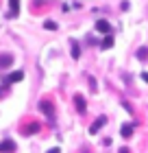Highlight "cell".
<instances>
[{
    "label": "cell",
    "mask_w": 148,
    "mask_h": 153,
    "mask_svg": "<svg viewBox=\"0 0 148 153\" xmlns=\"http://www.w3.org/2000/svg\"><path fill=\"white\" fill-rule=\"evenodd\" d=\"M70 46H72V57L79 59V57H81V46H79V42L72 39V42H70Z\"/></svg>",
    "instance_id": "cell-7"
},
{
    "label": "cell",
    "mask_w": 148,
    "mask_h": 153,
    "mask_svg": "<svg viewBox=\"0 0 148 153\" xmlns=\"http://www.w3.org/2000/svg\"><path fill=\"white\" fill-rule=\"evenodd\" d=\"M24 79V72H13L7 76V83H13V81H22Z\"/></svg>",
    "instance_id": "cell-10"
},
{
    "label": "cell",
    "mask_w": 148,
    "mask_h": 153,
    "mask_svg": "<svg viewBox=\"0 0 148 153\" xmlns=\"http://www.w3.org/2000/svg\"><path fill=\"white\" fill-rule=\"evenodd\" d=\"M44 26H46V29H50V31H54V29H57V24H54V22H46Z\"/></svg>",
    "instance_id": "cell-14"
},
{
    "label": "cell",
    "mask_w": 148,
    "mask_h": 153,
    "mask_svg": "<svg viewBox=\"0 0 148 153\" xmlns=\"http://www.w3.org/2000/svg\"><path fill=\"white\" fill-rule=\"evenodd\" d=\"M142 79H144V81L148 83V72H144V74H142Z\"/></svg>",
    "instance_id": "cell-15"
},
{
    "label": "cell",
    "mask_w": 148,
    "mask_h": 153,
    "mask_svg": "<svg viewBox=\"0 0 148 153\" xmlns=\"http://www.w3.org/2000/svg\"><path fill=\"white\" fill-rule=\"evenodd\" d=\"M105 123H107V118H105V116H100V118H98V120H96V123H94V125H91V127H89V134H96V131L100 129V127H102Z\"/></svg>",
    "instance_id": "cell-6"
},
{
    "label": "cell",
    "mask_w": 148,
    "mask_h": 153,
    "mask_svg": "<svg viewBox=\"0 0 148 153\" xmlns=\"http://www.w3.org/2000/svg\"><path fill=\"white\" fill-rule=\"evenodd\" d=\"M100 46H102V48H111V46H113V37H111L109 33H107V37L102 39V44H100Z\"/></svg>",
    "instance_id": "cell-11"
},
{
    "label": "cell",
    "mask_w": 148,
    "mask_h": 153,
    "mask_svg": "<svg viewBox=\"0 0 148 153\" xmlns=\"http://www.w3.org/2000/svg\"><path fill=\"white\" fill-rule=\"evenodd\" d=\"M120 134H122V138H131L133 136V125H122Z\"/></svg>",
    "instance_id": "cell-9"
},
{
    "label": "cell",
    "mask_w": 148,
    "mask_h": 153,
    "mask_svg": "<svg viewBox=\"0 0 148 153\" xmlns=\"http://www.w3.org/2000/svg\"><path fill=\"white\" fill-rule=\"evenodd\" d=\"M18 147H15V142L13 140H2L0 142V151H15Z\"/></svg>",
    "instance_id": "cell-5"
},
{
    "label": "cell",
    "mask_w": 148,
    "mask_h": 153,
    "mask_svg": "<svg viewBox=\"0 0 148 153\" xmlns=\"http://www.w3.org/2000/svg\"><path fill=\"white\" fill-rule=\"evenodd\" d=\"M11 66H13V55L2 53L0 55V70H7V68H11Z\"/></svg>",
    "instance_id": "cell-1"
},
{
    "label": "cell",
    "mask_w": 148,
    "mask_h": 153,
    "mask_svg": "<svg viewBox=\"0 0 148 153\" xmlns=\"http://www.w3.org/2000/svg\"><path fill=\"white\" fill-rule=\"evenodd\" d=\"M9 7H11V13H9V18H15L18 13H20V0H9Z\"/></svg>",
    "instance_id": "cell-4"
},
{
    "label": "cell",
    "mask_w": 148,
    "mask_h": 153,
    "mask_svg": "<svg viewBox=\"0 0 148 153\" xmlns=\"http://www.w3.org/2000/svg\"><path fill=\"white\" fill-rule=\"evenodd\" d=\"M39 109H41V112H44L46 116H50V118L54 116V107H52V103H50V101H41V103H39Z\"/></svg>",
    "instance_id": "cell-2"
},
{
    "label": "cell",
    "mask_w": 148,
    "mask_h": 153,
    "mask_svg": "<svg viewBox=\"0 0 148 153\" xmlns=\"http://www.w3.org/2000/svg\"><path fill=\"white\" fill-rule=\"evenodd\" d=\"M37 129H39V125H37V123H33V125H29V127H24V134H35Z\"/></svg>",
    "instance_id": "cell-12"
},
{
    "label": "cell",
    "mask_w": 148,
    "mask_h": 153,
    "mask_svg": "<svg viewBox=\"0 0 148 153\" xmlns=\"http://www.w3.org/2000/svg\"><path fill=\"white\" fill-rule=\"evenodd\" d=\"M74 103H76V109H79V112H85V99H83L81 94L74 96Z\"/></svg>",
    "instance_id": "cell-8"
},
{
    "label": "cell",
    "mask_w": 148,
    "mask_h": 153,
    "mask_svg": "<svg viewBox=\"0 0 148 153\" xmlns=\"http://www.w3.org/2000/svg\"><path fill=\"white\" fill-rule=\"evenodd\" d=\"M96 31H100V33L107 35V33H111V24L107 22V20H98L96 22Z\"/></svg>",
    "instance_id": "cell-3"
},
{
    "label": "cell",
    "mask_w": 148,
    "mask_h": 153,
    "mask_svg": "<svg viewBox=\"0 0 148 153\" xmlns=\"http://www.w3.org/2000/svg\"><path fill=\"white\" fill-rule=\"evenodd\" d=\"M137 57H139V59H146V57H148V48H146V46L137 51Z\"/></svg>",
    "instance_id": "cell-13"
}]
</instances>
